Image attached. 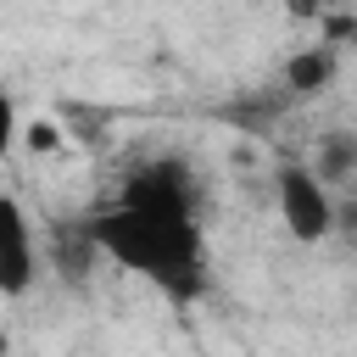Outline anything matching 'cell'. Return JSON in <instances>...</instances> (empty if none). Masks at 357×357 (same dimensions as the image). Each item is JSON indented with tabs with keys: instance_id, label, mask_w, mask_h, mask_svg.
Here are the masks:
<instances>
[{
	"instance_id": "6da1fadb",
	"label": "cell",
	"mask_w": 357,
	"mask_h": 357,
	"mask_svg": "<svg viewBox=\"0 0 357 357\" xmlns=\"http://www.w3.org/2000/svg\"><path fill=\"white\" fill-rule=\"evenodd\" d=\"M206 178L190 156L178 151H156L145 162H134V173L123 178V195L112 212H100L89 223L95 245L145 273L151 284H162L167 296H195L206 279Z\"/></svg>"
},
{
	"instance_id": "7a4b0ae2",
	"label": "cell",
	"mask_w": 357,
	"mask_h": 357,
	"mask_svg": "<svg viewBox=\"0 0 357 357\" xmlns=\"http://www.w3.org/2000/svg\"><path fill=\"white\" fill-rule=\"evenodd\" d=\"M273 206H279L284 234L301 240V245H318V240L340 234V195L307 167V156L273 167Z\"/></svg>"
},
{
	"instance_id": "3957f363",
	"label": "cell",
	"mask_w": 357,
	"mask_h": 357,
	"mask_svg": "<svg viewBox=\"0 0 357 357\" xmlns=\"http://www.w3.org/2000/svg\"><path fill=\"white\" fill-rule=\"evenodd\" d=\"M39 268H45V240L33 234L22 195H6L0 201V296L22 301L39 279Z\"/></svg>"
},
{
	"instance_id": "277c9868",
	"label": "cell",
	"mask_w": 357,
	"mask_h": 357,
	"mask_svg": "<svg viewBox=\"0 0 357 357\" xmlns=\"http://www.w3.org/2000/svg\"><path fill=\"white\" fill-rule=\"evenodd\" d=\"M307 167H312L340 201H351V195H357V128H324V134L312 139V151H307Z\"/></svg>"
},
{
	"instance_id": "5b68a950",
	"label": "cell",
	"mask_w": 357,
	"mask_h": 357,
	"mask_svg": "<svg viewBox=\"0 0 357 357\" xmlns=\"http://www.w3.org/2000/svg\"><path fill=\"white\" fill-rule=\"evenodd\" d=\"M329 78H335V50H324V45L296 50L284 61V89L290 95H318V89H329Z\"/></svg>"
},
{
	"instance_id": "8992f818",
	"label": "cell",
	"mask_w": 357,
	"mask_h": 357,
	"mask_svg": "<svg viewBox=\"0 0 357 357\" xmlns=\"http://www.w3.org/2000/svg\"><path fill=\"white\" fill-rule=\"evenodd\" d=\"M28 151H39V156H50V151H61V128H56L50 117H39V123L28 128Z\"/></svg>"
}]
</instances>
